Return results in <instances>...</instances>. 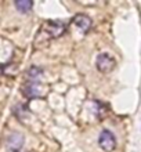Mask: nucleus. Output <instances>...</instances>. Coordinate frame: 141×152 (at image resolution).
I'll use <instances>...</instances> for the list:
<instances>
[{
  "label": "nucleus",
  "mask_w": 141,
  "mask_h": 152,
  "mask_svg": "<svg viewBox=\"0 0 141 152\" xmlns=\"http://www.w3.org/2000/svg\"><path fill=\"white\" fill-rule=\"evenodd\" d=\"M22 141H24V138H22V136H20V134H12L10 138H8V145L11 147V148H20L21 145H22Z\"/></svg>",
  "instance_id": "6e6552de"
},
{
  "label": "nucleus",
  "mask_w": 141,
  "mask_h": 152,
  "mask_svg": "<svg viewBox=\"0 0 141 152\" xmlns=\"http://www.w3.org/2000/svg\"><path fill=\"white\" fill-rule=\"evenodd\" d=\"M24 94L26 97H37V96H40V91H39V86H37V83H29L28 86L24 88Z\"/></svg>",
  "instance_id": "0eeeda50"
},
{
  "label": "nucleus",
  "mask_w": 141,
  "mask_h": 152,
  "mask_svg": "<svg viewBox=\"0 0 141 152\" xmlns=\"http://www.w3.org/2000/svg\"><path fill=\"white\" fill-rule=\"evenodd\" d=\"M98 145L102 151L112 152L116 147V138L109 130H104V132H101L100 137H98Z\"/></svg>",
  "instance_id": "7ed1b4c3"
},
{
  "label": "nucleus",
  "mask_w": 141,
  "mask_h": 152,
  "mask_svg": "<svg viewBox=\"0 0 141 152\" xmlns=\"http://www.w3.org/2000/svg\"><path fill=\"white\" fill-rule=\"evenodd\" d=\"M66 31V25L62 21H46L40 26V31L37 33L36 43L39 42H47L51 39L62 36Z\"/></svg>",
  "instance_id": "f257e3e1"
},
{
  "label": "nucleus",
  "mask_w": 141,
  "mask_h": 152,
  "mask_svg": "<svg viewBox=\"0 0 141 152\" xmlns=\"http://www.w3.org/2000/svg\"><path fill=\"white\" fill-rule=\"evenodd\" d=\"M96 66L100 72L109 73V72H112L113 68L116 66V61H115V58L112 56H109L107 53H102V54H100V56L97 57Z\"/></svg>",
  "instance_id": "f03ea898"
},
{
  "label": "nucleus",
  "mask_w": 141,
  "mask_h": 152,
  "mask_svg": "<svg viewBox=\"0 0 141 152\" xmlns=\"http://www.w3.org/2000/svg\"><path fill=\"white\" fill-rule=\"evenodd\" d=\"M72 22L76 25L83 33H87V31L91 28V20H90L87 15H85V14H76V15L72 18Z\"/></svg>",
  "instance_id": "20e7f679"
},
{
  "label": "nucleus",
  "mask_w": 141,
  "mask_h": 152,
  "mask_svg": "<svg viewBox=\"0 0 141 152\" xmlns=\"http://www.w3.org/2000/svg\"><path fill=\"white\" fill-rule=\"evenodd\" d=\"M42 75H43V71H42L40 68L32 66V68L28 71V73H26V77L29 79L31 83H37V80L42 77Z\"/></svg>",
  "instance_id": "39448f33"
},
{
  "label": "nucleus",
  "mask_w": 141,
  "mask_h": 152,
  "mask_svg": "<svg viewBox=\"0 0 141 152\" xmlns=\"http://www.w3.org/2000/svg\"><path fill=\"white\" fill-rule=\"evenodd\" d=\"M15 7L20 12H28L32 10L33 3L31 0H18V1H15Z\"/></svg>",
  "instance_id": "423d86ee"
}]
</instances>
